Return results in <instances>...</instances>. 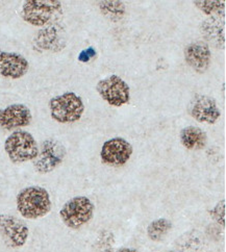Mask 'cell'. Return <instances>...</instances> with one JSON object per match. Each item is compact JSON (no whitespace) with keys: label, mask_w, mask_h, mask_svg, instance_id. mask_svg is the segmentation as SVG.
<instances>
[{"label":"cell","mask_w":226,"mask_h":252,"mask_svg":"<svg viewBox=\"0 0 226 252\" xmlns=\"http://www.w3.org/2000/svg\"><path fill=\"white\" fill-rule=\"evenodd\" d=\"M17 210L23 218L35 220L45 217L51 211L50 195L40 186L26 187L16 197Z\"/></svg>","instance_id":"6da1fadb"},{"label":"cell","mask_w":226,"mask_h":252,"mask_svg":"<svg viewBox=\"0 0 226 252\" xmlns=\"http://www.w3.org/2000/svg\"><path fill=\"white\" fill-rule=\"evenodd\" d=\"M48 105L52 119L63 124L78 121L85 112L83 99L73 92H66L51 98Z\"/></svg>","instance_id":"7a4b0ae2"},{"label":"cell","mask_w":226,"mask_h":252,"mask_svg":"<svg viewBox=\"0 0 226 252\" xmlns=\"http://www.w3.org/2000/svg\"><path fill=\"white\" fill-rule=\"evenodd\" d=\"M4 150L13 163L21 164L37 158L39 146L31 132L16 130L6 138Z\"/></svg>","instance_id":"3957f363"},{"label":"cell","mask_w":226,"mask_h":252,"mask_svg":"<svg viewBox=\"0 0 226 252\" xmlns=\"http://www.w3.org/2000/svg\"><path fill=\"white\" fill-rule=\"evenodd\" d=\"M95 206L86 196H76L68 200L60 211V217L70 229H79L93 219Z\"/></svg>","instance_id":"277c9868"},{"label":"cell","mask_w":226,"mask_h":252,"mask_svg":"<svg viewBox=\"0 0 226 252\" xmlns=\"http://www.w3.org/2000/svg\"><path fill=\"white\" fill-rule=\"evenodd\" d=\"M63 11L59 0H27L22 5V19L31 25H46Z\"/></svg>","instance_id":"5b68a950"},{"label":"cell","mask_w":226,"mask_h":252,"mask_svg":"<svg viewBox=\"0 0 226 252\" xmlns=\"http://www.w3.org/2000/svg\"><path fill=\"white\" fill-rule=\"evenodd\" d=\"M67 155L66 147L57 139H46L41 143L38 156L33 161V169L40 174H47L56 170Z\"/></svg>","instance_id":"8992f818"},{"label":"cell","mask_w":226,"mask_h":252,"mask_svg":"<svg viewBox=\"0 0 226 252\" xmlns=\"http://www.w3.org/2000/svg\"><path fill=\"white\" fill-rule=\"evenodd\" d=\"M30 236L27 224L8 214H0V238L4 244L11 248H20L24 246Z\"/></svg>","instance_id":"52a82bcc"},{"label":"cell","mask_w":226,"mask_h":252,"mask_svg":"<svg viewBox=\"0 0 226 252\" xmlns=\"http://www.w3.org/2000/svg\"><path fill=\"white\" fill-rule=\"evenodd\" d=\"M96 90L104 101L116 107L128 104L130 100L129 86L118 75H111L99 80Z\"/></svg>","instance_id":"ba28073f"},{"label":"cell","mask_w":226,"mask_h":252,"mask_svg":"<svg viewBox=\"0 0 226 252\" xmlns=\"http://www.w3.org/2000/svg\"><path fill=\"white\" fill-rule=\"evenodd\" d=\"M132 152L133 148L129 141L116 137L103 143L100 151V158L105 165L122 167L130 159Z\"/></svg>","instance_id":"9c48e42d"},{"label":"cell","mask_w":226,"mask_h":252,"mask_svg":"<svg viewBox=\"0 0 226 252\" xmlns=\"http://www.w3.org/2000/svg\"><path fill=\"white\" fill-rule=\"evenodd\" d=\"M188 112L191 117L200 122L215 124L220 119L221 112L215 99L204 94H196L188 105Z\"/></svg>","instance_id":"30bf717a"},{"label":"cell","mask_w":226,"mask_h":252,"mask_svg":"<svg viewBox=\"0 0 226 252\" xmlns=\"http://www.w3.org/2000/svg\"><path fill=\"white\" fill-rule=\"evenodd\" d=\"M185 61L197 73H205L212 64V52L209 44L196 41L188 44L184 50Z\"/></svg>","instance_id":"8fae6325"},{"label":"cell","mask_w":226,"mask_h":252,"mask_svg":"<svg viewBox=\"0 0 226 252\" xmlns=\"http://www.w3.org/2000/svg\"><path fill=\"white\" fill-rule=\"evenodd\" d=\"M32 120V115L30 107L22 103H14L0 110V128L5 130L26 127Z\"/></svg>","instance_id":"7c38bea8"},{"label":"cell","mask_w":226,"mask_h":252,"mask_svg":"<svg viewBox=\"0 0 226 252\" xmlns=\"http://www.w3.org/2000/svg\"><path fill=\"white\" fill-rule=\"evenodd\" d=\"M29 69V61L19 53L0 51V76L18 79L23 77Z\"/></svg>","instance_id":"4fadbf2b"},{"label":"cell","mask_w":226,"mask_h":252,"mask_svg":"<svg viewBox=\"0 0 226 252\" xmlns=\"http://www.w3.org/2000/svg\"><path fill=\"white\" fill-rule=\"evenodd\" d=\"M225 14L216 15L203 21L200 25V32L204 39L214 47L225 48Z\"/></svg>","instance_id":"5bb4252c"},{"label":"cell","mask_w":226,"mask_h":252,"mask_svg":"<svg viewBox=\"0 0 226 252\" xmlns=\"http://www.w3.org/2000/svg\"><path fill=\"white\" fill-rule=\"evenodd\" d=\"M180 143L188 150H201L206 146V132L196 126H187L179 133Z\"/></svg>","instance_id":"9a60e30c"},{"label":"cell","mask_w":226,"mask_h":252,"mask_svg":"<svg viewBox=\"0 0 226 252\" xmlns=\"http://www.w3.org/2000/svg\"><path fill=\"white\" fill-rule=\"evenodd\" d=\"M98 7L100 13L112 22H118L123 19L126 13L125 4L118 0H104L99 1Z\"/></svg>","instance_id":"2e32d148"},{"label":"cell","mask_w":226,"mask_h":252,"mask_svg":"<svg viewBox=\"0 0 226 252\" xmlns=\"http://www.w3.org/2000/svg\"><path fill=\"white\" fill-rule=\"evenodd\" d=\"M172 222L166 218H159L149 223L146 232L148 238L153 242H160L172 229Z\"/></svg>","instance_id":"e0dca14e"},{"label":"cell","mask_w":226,"mask_h":252,"mask_svg":"<svg viewBox=\"0 0 226 252\" xmlns=\"http://www.w3.org/2000/svg\"><path fill=\"white\" fill-rule=\"evenodd\" d=\"M194 5L205 15H222L225 14V1H219V0H213V1H200L196 0L193 1Z\"/></svg>","instance_id":"ac0fdd59"},{"label":"cell","mask_w":226,"mask_h":252,"mask_svg":"<svg viewBox=\"0 0 226 252\" xmlns=\"http://www.w3.org/2000/svg\"><path fill=\"white\" fill-rule=\"evenodd\" d=\"M211 216L222 227H225V199L219 201L211 211Z\"/></svg>","instance_id":"d6986e66"},{"label":"cell","mask_w":226,"mask_h":252,"mask_svg":"<svg viewBox=\"0 0 226 252\" xmlns=\"http://www.w3.org/2000/svg\"><path fill=\"white\" fill-rule=\"evenodd\" d=\"M95 55H96V51L94 50V48H89V49L84 50L83 52L80 53L79 57H78V60H79L80 62L86 63V62H89L90 59L94 58Z\"/></svg>","instance_id":"ffe728a7"},{"label":"cell","mask_w":226,"mask_h":252,"mask_svg":"<svg viewBox=\"0 0 226 252\" xmlns=\"http://www.w3.org/2000/svg\"><path fill=\"white\" fill-rule=\"evenodd\" d=\"M116 252H139L138 249L135 248H129V247H123V248H120L117 250Z\"/></svg>","instance_id":"44dd1931"},{"label":"cell","mask_w":226,"mask_h":252,"mask_svg":"<svg viewBox=\"0 0 226 252\" xmlns=\"http://www.w3.org/2000/svg\"><path fill=\"white\" fill-rule=\"evenodd\" d=\"M168 252H175V251H168Z\"/></svg>","instance_id":"7402d4cb"}]
</instances>
